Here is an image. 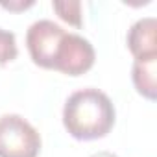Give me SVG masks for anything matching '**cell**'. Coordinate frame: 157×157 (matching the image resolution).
I'll list each match as a JSON object with an SVG mask.
<instances>
[{
  "mask_svg": "<svg viewBox=\"0 0 157 157\" xmlns=\"http://www.w3.org/2000/svg\"><path fill=\"white\" fill-rule=\"evenodd\" d=\"M115 105L98 89L72 93L63 107V126L78 140H94L105 137L115 126Z\"/></svg>",
  "mask_w": 157,
  "mask_h": 157,
  "instance_id": "6da1fadb",
  "label": "cell"
},
{
  "mask_svg": "<svg viewBox=\"0 0 157 157\" xmlns=\"http://www.w3.org/2000/svg\"><path fill=\"white\" fill-rule=\"evenodd\" d=\"M41 151L39 131L21 115L0 117V157H37Z\"/></svg>",
  "mask_w": 157,
  "mask_h": 157,
  "instance_id": "7a4b0ae2",
  "label": "cell"
},
{
  "mask_svg": "<svg viewBox=\"0 0 157 157\" xmlns=\"http://www.w3.org/2000/svg\"><path fill=\"white\" fill-rule=\"evenodd\" d=\"M65 33L67 32L54 21L41 19L33 22L26 32V46H28L32 61L41 68L54 70L56 54Z\"/></svg>",
  "mask_w": 157,
  "mask_h": 157,
  "instance_id": "3957f363",
  "label": "cell"
},
{
  "mask_svg": "<svg viewBox=\"0 0 157 157\" xmlns=\"http://www.w3.org/2000/svg\"><path fill=\"white\" fill-rule=\"evenodd\" d=\"M94 59L96 52L85 37L67 32L57 48L54 70H59L67 76H82L93 68Z\"/></svg>",
  "mask_w": 157,
  "mask_h": 157,
  "instance_id": "277c9868",
  "label": "cell"
},
{
  "mask_svg": "<svg viewBox=\"0 0 157 157\" xmlns=\"http://www.w3.org/2000/svg\"><path fill=\"white\" fill-rule=\"evenodd\" d=\"M157 21L153 17L139 19L128 32V48L135 59L157 57V39H155Z\"/></svg>",
  "mask_w": 157,
  "mask_h": 157,
  "instance_id": "5b68a950",
  "label": "cell"
},
{
  "mask_svg": "<svg viewBox=\"0 0 157 157\" xmlns=\"http://www.w3.org/2000/svg\"><path fill=\"white\" fill-rule=\"evenodd\" d=\"M157 57L150 59H135L131 67V80L137 93L148 100H155L157 96V82H155Z\"/></svg>",
  "mask_w": 157,
  "mask_h": 157,
  "instance_id": "8992f818",
  "label": "cell"
},
{
  "mask_svg": "<svg viewBox=\"0 0 157 157\" xmlns=\"http://www.w3.org/2000/svg\"><path fill=\"white\" fill-rule=\"evenodd\" d=\"M54 11L61 21L68 22L74 28H82V4L80 2H52Z\"/></svg>",
  "mask_w": 157,
  "mask_h": 157,
  "instance_id": "52a82bcc",
  "label": "cell"
},
{
  "mask_svg": "<svg viewBox=\"0 0 157 157\" xmlns=\"http://www.w3.org/2000/svg\"><path fill=\"white\" fill-rule=\"evenodd\" d=\"M17 56H19V48H17L15 33L0 28V65H8L10 61L17 59Z\"/></svg>",
  "mask_w": 157,
  "mask_h": 157,
  "instance_id": "ba28073f",
  "label": "cell"
},
{
  "mask_svg": "<svg viewBox=\"0 0 157 157\" xmlns=\"http://www.w3.org/2000/svg\"><path fill=\"white\" fill-rule=\"evenodd\" d=\"M32 4H33V2H26V4H11V2H10V4H4V2H2V6H4V8L13 10V11H17V10H26V8H30Z\"/></svg>",
  "mask_w": 157,
  "mask_h": 157,
  "instance_id": "9c48e42d",
  "label": "cell"
},
{
  "mask_svg": "<svg viewBox=\"0 0 157 157\" xmlns=\"http://www.w3.org/2000/svg\"><path fill=\"white\" fill-rule=\"evenodd\" d=\"M91 157H118V155H115L111 151H98V153H93Z\"/></svg>",
  "mask_w": 157,
  "mask_h": 157,
  "instance_id": "30bf717a",
  "label": "cell"
}]
</instances>
